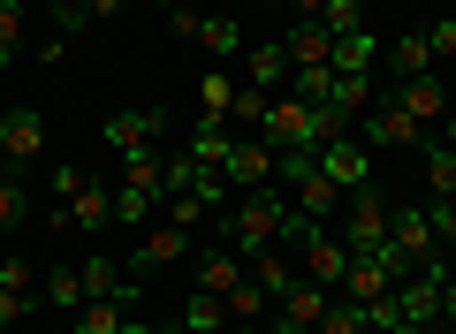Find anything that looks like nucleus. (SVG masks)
Instances as JSON below:
<instances>
[{"label":"nucleus","instance_id":"4","mask_svg":"<svg viewBox=\"0 0 456 334\" xmlns=\"http://www.w3.org/2000/svg\"><path fill=\"white\" fill-rule=\"evenodd\" d=\"M160 137H167V107H122V114H107V152H160Z\"/></svg>","mask_w":456,"mask_h":334},{"label":"nucleus","instance_id":"15","mask_svg":"<svg viewBox=\"0 0 456 334\" xmlns=\"http://www.w3.org/2000/svg\"><path fill=\"white\" fill-rule=\"evenodd\" d=\"M236 281H251L244 251H228V243H221V251H206V258H198V289H206V297H228Z\"/></svg>","mask_w":456,"mask_h":334},{"label":"nucleus","instance_id":"9","mask_svg":"<svg viewBox=\"0 0 456 334\" xmlns=\"http://www.w3.org/2000/svg\"><path fill=\"white\" fill-rule=\"evenodd\" d=\"M297 273H305V281H320V289H342V273H350V243H342L335 228H320V236L297 251Z\"/></svg>","mask_w":456,"mask_h":334},{"label":"nucleus","instance_id":"43","mask_svg":"<svg viewBox=\"0 0 456 334\" xmlns=\"http://www.w3.org/2000/svg\"><path fill=\"white\" fill-rule=\"evenodd\" d=\"M53 191H61V206H69V198L84 191V167H53Z\"/></svg>","mask_w":456,"mask_h":334},{"label":"nucleus","instance_id":"37","mask_svg":"<svg viewBox=\"0 0 456 334\" xmlns=\"http://www.w3.org/2000/svg\"><path fill=\"white\" fill-rule=\"evenodd\" d=\"M426 221H434V243L456 258V198H434V206H426Z\"/></svg>","mask_w":456,"mask_h":334},{"label":"nucleus","instance_id":"46","mask_svg":"<svg viewBox=\"0 0 456 334\" xmlns=\"http://www.w3.org/2000/svg\"><path fill=\"white\" fill-rule=\"evenodd\" d=\"M441 144H449V152H456V107L441 114Z\"/></svg>","mask_w":456,"mask_h":334},{"label":"nucleus","instance_id":"30","mask_svg":"<svg viewBox=\"0 0 456 334\" xmlns=\"http://www.w3.org/2000/svg\"><path fill=\"white\" fill-rule=\"evenodd\" d=\"M228 327V312H221V297H206V289H198L191 304H183V334H221Z\"/></svg>","mask_w":456,"mask_h":334},{"label":"nucleus","instance_id":"21","mask_svg":"<svg viewBox=\"0 0 456 334\" xmlns=\"http://www.w3.org/2000/svg\"><path fill=\"white\" fill-rule=\"evenodd\" d=\"M388 69H395V84L403 77H434V46H426V31H403L388 46Z\"/></svg>","mask_w":456,"mask_h":334},{"label":"nucleus","instance_id":"49","mask_svg":"<svg viewBox=\"0 0 456 334\" xmlns=\"http://www.w3.org/2000/svg\"><path fill=\"white\" fill-rule=\"evenodd\" d=\"M8 175H16V159H8V152H0V183H8Z\"/></svg>","mask_w":456,"mask_h":334},{"label":"nucleus","instance_id":"45","mask_svg":"<svg viewBox=\"0 0 456 334\" xmlns=\"http://www.w3.org/2000/svg\"><path fill=\"white\" fill-rule=\"evenodd\" d=\"M320 8H327V0H289V16H297V23H305V16H320Z\"/></svg>","mask_w":456,"mask_h":334},{"label":"nucleus","instance_id":"7","mask_svg":"<svg viewBox=\"0 0 456 334\" xmlns=\"http://www.w3.org/2000/svg\"><path fill=\"white\" fill-rule=\"evenodd\" d=\"M365 144H373V152H388V144L419 152V144H426V122H419L411 107H395V99H388V107H365Z\"/></svg>","mask_w":456,"mask_h":334},{"label":"nucleus","instance_id":"12","mask_svg":"<svg viewBox=\"0 0 456 334\" xmlns=\"http://www.w3.org/2000/svg\"><path fill=\"white\" fill-rule=\"evenodd\" d=\"M175 258H191V228L160 221V228H145V243H137L130 273H160V266H175Z\"/></svg>","mask_w":456,"mask_h":334},{"label":"nucleus","instance_id":"13","mask_svg":"<svg viewBox=\"0 0 456 334\" xmlns=\"http://www.w3.org/2000/svg\"><path fill=\"white\" fill-rule=\"evenodd\" d=\"M289 69H327V53H335V31H327L320 16H305V23H289Z\"/></svg>","mask_w":456,"mask_h":334},{"label":"nucleus","instance_id":"41","mask_svg":"<svg viewBox=\"0 0 456 334\" xmlns=\"http://www.w3.org/2000/svg\"><path fill=\"white\" fill-rule=\"evenodd\" d=\"M38 297H16V289H0V327H16V319H31Z\"/></svg>","mask_w":456,"mask_h":334},{"label":"nucleus","instance_id":"32","mask_svg":"<svg viewBox=\"0 0 456 334\" xmlns=\"http://www.w3.org/2000/svg\"><path fill=\"white\" fill-rule=\"evenodd\" d=\"M365 327H373V319H365V304L335 297V304H327V319H320V327H312V334H365Z\"/></svg>","mask_w":456,"mask_h":334},{"label":"nucleus","instance_id":"27","mask_svg":"<svg viewBox=\"0 0 456 334\" xmlns=\"http://www.w3.org/2000/svg\"><path fill=\"white\" fill-rule=\"evenodd\" d=\"M92 297H130V289H122V266H114L107 251L84 258V304H92Z\"/></svg>","mask_w":456,"mask_h":334},{"label":"nucleus","instance_id":"10","mask_svg":"<svg viewBox=\"0 0 456 334\" xmlns=\"http://www.w3.org/2000/svg\"><path fill=\"white\" fill-rule=\"evenodd\" d=\"M228 191H266L274 183V144L266 137H236V152H228Z\"/></svg>","mask_w":456,"mask_h":334},{"label":"nucleus","instance_id":"29","mask_svg":"<svg viewBox=\"0 0 456 334\" xmlns=\"http://www.w3.org/2000/svg\"><path fill=\"white\" fill-rule=\"evenodd\" d=\"M266 304H274V297H266L259 281H236V289L221 297V312H228V319H244V327H259V312H266Z\"/></svg>","mask_w":456,"mask_h":334},{"label":"nucleus","instance_id":"22","mask_svg":"<svg viewBox=\"0 0 456 334\" xmlns=\"http://www.w3.org/2000/svg\"><path fill=\"white\" fill-rule=\"evenodd\" d=\"M419 167H426V191H434V198H456V152L441 137L419 144Z\"/></svg>","mask_w":456,"mask_h":334},{"label":"nucleus","instance_id":"19","mask_svg":"<svg viewBox=\"0 0 456 334\" xmlns=\"http://www.w3.org/2000/svg\"><path fill=\"white\" fill-rule=\"evenodd\" d=\"M130 297H137V289H130ZM130 297H92V304H77V334H122Z\"/></svg>","mask_w":456,"mask_h":334},{"label":"nucleus","instance_id":"25","mask_svg":"<svg viewBox=\"0 0 456 334\" xmlns=\"http://www.w3.org/2000/svg\"><path fill=\"white\" fill-rule=\"evenodd\" d=\"M198 46H206L213 61H228V53H244V23H236V16H206V31H198Z\"/></svg>","mask_w":456,"mask_h":334},{"label":"nucleus","instance_id":"20","mask_svg":"<svg viewBox=\"0 0 456 334\" xmlns=\"http://www.w3.org/2000/svg\"><path fill=\"white\" fill-rule=\"evenodd\" d=\"M244 266H251V281H259L266 297H281V289L297 281V266H289V251H281V243H266V251H251Z\"/></svg>","mask_w":456,"mask_h":334},{"label":"nucleus","instance_id":"39","mask_svg":"<svg viewBox=\"0 0 456 334\" xmlns=\"http://www.w3.org/2000/svg\"><path fill=\"white\" fill-rule=\"evenodd\" d=\"M23 213H31V198H23V183L8 175L0 183V228H23Z\"/></svg>","mask_w":456,"mask_h":334},{"label":"nucleus","instance_id":"17","mask_svg":"<svg viewBox=\"0 0 456 334\" xmlns=\"http://www.w3.org/2000/svg\"><path fill=\"white\" fill-rule=\"evenodd\" d=\"M373 61H380V38H373V31H342L335 53H327V69H335V77H358V69H373Z\"/></svg>","mask_w":456,"mask_h":334},{"label":"nucleus","instance_id":"3","mask_svg":"<svg viewBox=\"0 0 456 334\" xmlns=\"http://www.w3.org/2000/svg\"><path fill=\"white\" fill-rule=\"evenodd\" d=\"M327 304H335V289H320V281L297 273V281L274 297V327H266V334H312V327L327 319Z\"/></svg>","mask_w":456,"mask_h":334},{"label":"nucleus","instance_id":"6","mask_svg":"<svg viewBox=\"0 0 456 334\" xmlns=\"http://www.w3.org/2000/svg\"><path fill=\"white\" fill-rule=\"evenodd\" d=\"M0 152L16 159V167L46 159V114L38 107H0Z\"/></svg>","mask_w":456,"mask_h":334},{"label":"nucleus","instance_id":"40","mask_svg":"<svg viewBox=\"0 0 456 334\" xmlns=\"http://www.w3.org/2000/svg\"><path fill=\"white\" fill-rule=\"evenodd\" d=\"M426 46H434V61H456V16H441L434 31H426Z\"/></svg>","mask_w":456,"mask_h":334},{"label":"nucleus","instance_id":"24","mask_svg":"<svg viewBox=\"0 0 456 334\" xmlns=\"http://www.w3.org/2000/svg\"><path fill=\"white\" fill-rule=\"evenodd\" d=\"M114 221V198L99 191V183H84L77 198H69V228H107Z\"/></svg>","mask_w":456,"mask_h":334},{"label":"nucleus","instance_id":"44","mask_svg":"<svg viewBox=\"0 0 456 334\" xmlns=\"http://www.w3.org/2000/svg\"><path fill=\"white\" fill-rule=\"evenodd\" d=\"M130 16V0H92V23H122Z\"/></svg>","mask_w":456,"mask_h":334},{"label":"nucleus","instance_id":"33","mask_svg":"<svg viewBox=\"0 0 456 334\" xmlns=\"http://www.w3.org/2000/svg\"><path fill=\"white\" fill-rule=\"evenodd\" d=\"M198 99H206V107H198V122H228V69H206V84H198Z\"/></svg>","mask_w":456,"mask_h":334},{"label":"nucleus","instance_id":"31","mask_svg":"<svg viewBox=\"0 0 456 334\" xmlns=\"http://www.w3.org/2000/svg\"><path fill=\"white\" fill-rule=\"evenodd\" d=\"M327 107H342V114L373 107V69H358V77H335V92H327Z\"/></svg>","mask_w":456,"mask_h":334},{"label":"nucleus","instance_id":"48","mask_svg":"<svg viewBox=\"0 0 456 334\" xmlns=\"http://www.w3.org/2000/svg\"><path fill=\"white\" fill-rule=\"evenodd\" d=\"M221 334H266V327H244V319H236V327H221Z\"/></svg>","mask_w":456,"mask_h":334},{"label":"nucleus","instance_id":"34","mask_svg":"<svg viewBox=\"0 0 456 334\" xmlns=\"http://www.w3.org/2000/svg\"><path fill=\"white\" fill-rule=\"evenodd\" d=\"M167 221H175V228H206V221H213V206H206L198 191H175V198H167Z\"/></svg>","mask_w":456,"mask_h":334},{"label":"nucleus","instance_id":"36","mask_svg":"<svg viewBox=\"0 0 456 334\" xmlns=\"http://www.w3.org/2000/svg\"><path fill=\"white\" fill-rule=\"evenodd\" d=\"M266 107H274V92H251V84H244V92L228 99V122H251V129H259V122H266Z\"/></svg>","mask_w":456,"mask_h":334},{"label":"nucleus","instance_id":"14","mask_svg":"<svg viewBox=\"0 0 456 334\" xmlns=\"http://www.w3.org/2000/svg\"><path fill=\"white\" fill-rule=\"evenodd\" d=\"M281 191H289V206L312 213V221H335V213H342V191L320 175V167H312V175H297V183H281Z\"/></svg>","mask_w":456,"mask_h":334},{"label":"nucleus","instance_id":"35","mask_svg":"<svg viewBox=\"0 0 456 334\" xmlns=\"http://www.w3.org/2000/svg\"><path fill=\"white\" fill-rule=\"evenodd\" d=\"M320 23H327V31H365V0H327V8H320Z\"/></svg>","mask_w":456,"mask_h":334},{"label":"nucleus","instance_id":"11","mask_svg":"<svg viewBox=\"0 0 456 334\" xmlns=\"http://www.w3.org/2000/svg\"><path fill=\"white\" fill-rule=\"evenodd\" d=\"M388 243H395V251L411 258V266L441 251V243H434V221H426V206H411V198H403V206L388 213Z\"/></svg>","mask_w":456,"mask_h":334},{"label":"nucleus","instance_id":"28","mask_svg":"<svg viewBox=\"0 0 456 334\" xmlns=\"http://www.w3.org/2000/svg\"><path fill=\"white\" fill-rule=\"evenodd\" d=\"M152 213H160V191H130V183L114 191V221H122V228H145Z\"/></svg>","mask_w":456,"mask_h":334},{"label":"nucleus","instance_id":"23","mask_svg":"<svg viewBox=\"0 0 456 334\" xmlns=\"http://www.w3.org/2000/svg\"><path fill=\"white\" fill-rule=\"evenodd\" d=\"M183 152H198V159H206V167H228V152H236V137H228V122H198Z\"/></svg>","mask_w":456,"mask_h":334},{"label":"nucleus","instance_id":"42","mask_svg":"<svg viewBox=\"0 0 456 334\" xmlns=\"http://www.w3.org/2000/svg\"><path fill=\"white\" fill-rule=\"evenodd\" d=\"M167 31H175V38H198V31H206V16H198V8H167Z\"/></svg>","mask_w":456,"mask_h":334},{"label":"nucleus","instance_id":"5","mask_svg":"<svg viewBox=\"0 0 456 334\" xmlns=\"http://www.w3.org/2000/svg\"><path fill=\"white\" fill-rule=\"evenodd\" d=\"M320 175L335 183L342 198L365 191V183H373V144H365V137H335V144H320Z\"/></svg>","mask_w":456,"mask_h":334},{"label":"nucleus","instance_id":"2","mask_svg":"<svg viewBox=\"0 0 456 334\" xmlns=\"http://www.w3.org/2000/svg\"><path fill=\"white\" fill-rule=\"evenodd\" d=\"M388 213H395V198L380 191V183H365V191L342 198V243H350V258L388 243Z\"/></svg>","mask_w":456,"mask_h":334},{"label":"nucleus","instance_id":"50","mask_svg":"<svg viewBox=\"0 0 456 334\" xmlns=\"http://www.w3.org/2000/svg\"><path fill=\"white\" fill-rule=\"evenodd\" d=\"M419 334H449V327H419Z\"/></svg>","mask_w":456,"mask_h":334},{"label":"nucleus","instance_id":"51","mask_svg":"<svg viewBox=\"0 0 456 334\" xmlns=\"http://www.w3.org/2000/svg\"><path fill=\"white\" fill-rule=\"evenodd\" d=\"M77 8H92V0H77Z\"/></svg>","mask_w":456,"mask_h":334},{"label":"nucleus","instance_id":"16","mask_svg":"<svg viewBox=\"0 0 456 334\" xmlns=\"http://www.w3.org/2000/svg\"><path fill=\"white\" fill-rule=\"evenodd\" d=\"M395 107H411L419 122H441L449 114V92H441V77H403L395 84Z\"/></svg>","mask_w":456,"mask_h":334},{"label":"nucleus","instance_id":"38","mask_svg":"<svg viewBox=\"0 0 456 334\" xmlns=\"http://www.w3.org/2000/svg\"><path fill=\"white\" fill-rule=\"evenodd\" d=\"M31 281H38V266H31V258H16V251L0 258V289H16V297H31Z\"/></svg>","mask_w":456,"mask_h":334},{"label":"nucleus","instance_id":"26","mask_svg":"<svg viewBox=\"0 0 456 334\" xmlns=\"http://www.w3.org/2000/svg\"><path fill=\"white\" fill-rule=\"evenodd\" d=\"M46 304L53 312H77L84 304V266H46Z\"/></svg>","mask_w":456,"mask_h":334},{"label":"nucleus","instance_id":"47","mask_svg":"<svg viewBox=\"0 0 456 334\" xmlns=\"http://www.w3.org/2000/svg\"><path fill=\"white\" fill-rule=\"evenodd\" d=\"M122 334H160V327H152V319H122Z\"/></svg>","mask_w":456,"mask_h":334},{"label":"nucleus","instance_id":"8","mask_svg":"<svg viewBox=\"0 0 456 334\" xmlns=\"http://www.w3.org/2000/svg\"><path fill=\"white\" fill-rule=\"evenodd\" d=\"M259 137L274 144V152H289V144H312V152H320V129H312V107H305V99H274L266 122H259Z\"/></svg>","mask_w":456,"mask_h":334},{"label":"nucleus","instance_id":"18","mask_svg":"<svg viewBox=\"0 0 456 334\" xmlns=\"http://www.w3.org/2000/svg\"><path fill=\"white\" fill-rule=\"evenodd\" d=\"M244 77H251V92H281V84H289V46H251Z\"/></svg>","mask_w":456,"mask_h":334},{"label":"nucleus","instance_id":"1","mask_svg":"<svg viewBox=\"0 0 456 334\" xmlns=\"http://www.w3.org/2000/svg\"><path fill=\"white\" fill-rule=\"evenodd\" d=\"M281 213H289V191L281 183H266V191H236V206L221 213V243L228 251H266V243H281Z\"/></svg>","mask_w":456,"mask_h":334}]
</instances>
